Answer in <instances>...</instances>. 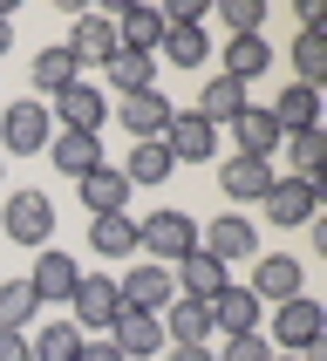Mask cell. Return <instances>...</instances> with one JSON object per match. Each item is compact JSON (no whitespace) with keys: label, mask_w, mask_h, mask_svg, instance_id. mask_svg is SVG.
I'll list each match as a JSON object with an SVG mask.
<instances>
[{"label":"cell","mask_w":327,"mask_h":361,"mask_svg":"<svg viewBox=\"0 0 327 361\" xmlns=\"http://www.w3.org/2000/svg\"><path fill=\"white\" fill-rule=\"evenodd\" d=\"M137 252L150 266H178L184 252H198V219L191 212H171V204L164 212H143L137 219Z\"/></svg>","instance_id":"6da1fadb"},{"label":"cell","mask_w":327,"mask_h":361,"mask_svg":"<svg viewBox=\"0 0 327 361\" xmlns=\"http://www.w3.org/2000/svg\"><path fill=\"white\" fill-rule=\"evenodd\" d=\"M0 232L14 245H27V252H41L55 239V198L48 191H7L0 198Z\"/></svg>","instance_id":"7a4b0ae2"},{"label":"cell","mask_w":327,"mask_h":361,"mask_svg":"<svg viewBox=\"0 0 327 361\" xmlns=\"http://www.w3.org/2000/svg\"><path fill=\"white\" fill-rule=\"evenodd\" d=\"M55 137V116H48V102L20 96V102H0V150L7 157H41Z\"/></svg>","instance_id":"3957f363"},{"label":"cell","mask_w":327,"mask_h":361,"mask_svg":"<svg viewBox=\"0 0 327 361\" xmlns=\"http://www.w3.org/2000/svg\"><path fill=\"white\" fill-rule=\"evenodd\" d=\"M314 341H327V307L321 300H280L273 307V348L280 355H307Z\"/></svg>","instance_id":"277c9868"},{"label":"cell","mask_w":327,"mask_h":361,"mask_svg":"<svg viewBox=\"0 0 327 361\" xmlns=\"http://www.w3.org/2000/svg\"><path fill=\"white\" fill-rule=\"evenodd\" d=\"M164 150H171V164H211L218 157V130L198 116V109H171V123H164Z\"/></svg>","instance_id":"5b68a950"},{"label":"cell","mask_w":327,"mask_h":361,"mask_svg":"<svg viewBox=\"0 0 327 361\" xmlns=\"http://www.w3.org/2000/svg\"><path fill=\"white\" fill-rule=\"evenodd\" d=\"M68 307H75L82 341H89V334H109V321L123 314V300H116V280H109V273H82V280H75V293H68Z\"/></svg>","instance_id":"8992f818"},{"label":"cell","mask_w":327,"mask_h":361,"mask_svg":"<svg viewBox=\"0 0 327 361\" xmlns=\"http://www.w3.org/2000/svg\"><path fill=\"white\" fill-rule=\"evenodd\" d=\"M116 300H123V314H164V307L178 300V286H171V266H130L116 280Z\"/></svg>","instance_id":"52a82bcc"},{"label":"cell","mask_w":327,"mask_h":361,"mask_svg":"<svg viewBox=\"0 0 327 361\" xmlns=\"http://www.w3.org/2000/svg\"><path fill=\"white\" fill-rule=\"evenodd\" d=\"M245 286H252V300H259V307L300 300V293H307V266L293 259V252H273V259L252 266V280H245Z\"/></svg>","instance_id":"ba28073f"},{"label":"cell","mask_w":327,"mask_h":361,"mask_svg":"<svg viewBox=\"0 0 327 361\" xmlns=\"http://www.w3.org/2000/svg\"><path fill=\"white\" fill-rule=\"evenodd\" d=\"M102 341L116 348L123 361H157L164 355V321H157V314H116Z\"/></svg>","instance_id":"9c48e42d"},{"label":"cell","mask_w":327,"mask_h":361,"mask_svg":"<svg viewBox=\"0 0 327 361\" xmlns=\"http://www.w3.org/2000/svg\"><path fill=\"white\" fill-rule=\"evenodd\" d=\"M48 116H55L61 130H89V137H96L102 116H109V96H102L96 82H68V89L48 102Z\"/></svg>","instance_id":"30bf717a"},{"label":"cell","mask_w":327,"mask_h":361,"mask_svg":"<svg viewBox=\"0 0 327 361\" xmlns=\"http://www.w3.org/2000/svg\"><path fill=\"white\" fill-rule=\"evenodd\" d=\"M198 245H204L218 266L259 259V225H252V219H211V225H198Z\"/></svg>","instance_id":"8fae6325"},{"label":"cell","mask_w":327,"mask_h":361,"mask_svg":"<svg viewBox=\"0 0 327 361\" xmlns=\"http://www.w3.org/2000/svg\"><path fill=\"white\" fill-rule=\"evenodd\" d=\"M75 280H82V266L68 259V252H55V245H41V252H35V273H27V286H35V300H41V307H61L68 293H75Z\"/></svg>","instance_id":"7c38bea8"},{"label":"cell","mask_w":327,"mask_h":361,"mask_svg":"<svg viewBox=\"0 0 327 361\" xmlns=\"http://www.w3.org/2000/svg\"><path fill=\"white\" fill-rule=\"evenodd\" d=\"M273 178H280V171H273L266 157H225L218 164V191L232 204H259L266 191H273Z\"/></svg>","instance_id":"4fadbf2b"},{"label":"cell","mask_w":327,"mask_h":361,"mask_svg":"<svg viewBox=\"0 0 327 361\" xmlns=\"http://www.w3.org/2000/svg\"><path fill=\"white\" fill-rule=\"evenodd\" d=\"M204 314H211L218 334H259V314H266V307L252 300V286H218V293L204 300Z\"/></svg>","instance_id":"5bb4252c"},{"label":"cell","mask_w":327,"mask_h":361,"mask_svg":"<svg viewBox=\"0 0 327 361\" xmlns=\"http://www.w3.org/2000/svg\"><path fill=\"white\" fill-rule=\"evenodd\" d=\"M171 286H178V300H211L218 286H232V273L198 245V252H184V259L171 266Z\"/></svg>","instance_id":"9a60e30c"},{"label":"cell","mask_w":327,"mask_h":361,"mask_svg":"<svg viewBox=\"0 0 327 361\" xmlns=\"http://www.w3.org/2000/svg\"><path fill=\"white\" fill-rule=\"evenodd\" d=\"M116 123L130 130L137 143H157L164 123H171V102L157 96V89H137V96H116Z\"/></svg>","instance_id":"2e32d148"},{"label":"cell","mask_w":327,"mask_h":361,"mask_svg":"<svg viewBox=\"0 0 327 361\" xmlns=\"http://www.w3.org/2000/svg\"><path fill=\"white\" fill-rule=\"evenodd\" d=\"M273 130L280 137H300V130H321V89H300V82H286L280 96H273Z\"/></svg>","instance_id":"e0dca14e"},{"label":"cell","mask_w":327,"mask_h":361,"mask_svg":"<svg viewBox=\"0 0 327 361\" xmlns=\"http://www.w3.org/2000/svg\"><path fill=\"white\" fill-rule=\"evenodd\" d=\"M280 150H286V164H293V178L321 198L327 191V137L321 130H300V137H280Z\"/></svg>","instance_id":"ac0fdd59"},{"label":"cell","mask_w":327,"mask_h":361,"mask_svg":"<svg viewBox=\"0 0 327 361\" xmlns=\"http://www.w3.org/2000/svg\"><path fill=\"white\" fill-rule=\"evenodd\" d=\"M75 191H82V212H89V219H116L123 204H130V178H123V171H109V164H96Z\"/></svg>","instance_id":"d6986e66"},{"label":"cell","mask_w":327,"mask_h":361,"mask_svg":"<svg viewBox=\"0 0 327 361\" xmlns=\"http://www.w3.org/2000/svg\"><path fill=\"white\" fill-rule=\"evenodd\" d=\"M61 48H68L82 68H102V61L116 55V20H109V14H82V20H75V35L61 41Z\"/></svg>","instance_id":"ffe728a7"},{"label":"cell","mask_w":327,"mask_h":361,"mask_svg":"<svg viewBox=\"0 0 327 361\" xmlns=\"http://www.w3.org/2000/svg\"><path fill=\"white\" fill-rule=\"evenodd\" d=\"M259 204H266V219H273V225H307V219H321V198H314L300 178H273V191H266Z\"/></svg>","instance_id":"44dd1931"},{"label":"cell","mask_w":327,"mask_h":361,"mask_svg":"<svg viewBox=\"0 0 327 361\" xmlns=\"http://www.w3.org/2000/svg\"><path fill=\"white\" fill-rule=\"evenodd\" d=\"M27 82H35V102H48V96H61L68 82H82V61L68 55V48H55V41H48V48L27 61Z\"/></svg>","instance_id":"7402d4cb"},{"label":"cell","mask_w":327,"mask_h":361,"mask_svg":"<svg viewBox=\"0 0 327 361\" xmlns=\"http://www.w3.org/2000/svg\"><path fill=\"white\" fill-rule=\"evenodd\" d=\"M48 150H55V171H61V178H75V184L102 164V143L89 137V130H55V137H48Z\"/></svg>","instance_id":"603a6c76"},{"label":"cell","mask_w":327,"mask_h":361,"mask_svg":"<svg viewBox=\"0 0 327 361\" xmlns=\"http://www.w3.org/2000/svg\"><path fill=\"white\" fill-rule=\"evenodd\" d=\"M157 41H164V14L157 7H116V48L157 55Z\"/></svg>","instance_id":"cb8c5ba5"},{"label":"cell","mask_w":327,"mask_h":361,"mask_svg":"<svg viewBox=\"0 0 327 361\" xmlns=\"http://www.w3.org/2000/svg\"><path fill=\"white\" fill-rule=\"evenodd\" d=\"M239 109H252V96H245V82H232V75H204V89H198V116L218 130V123H232Z\"/></svg>","instance_id":"d4e9b609"},{"label":"cell","mask_w":327,"mask_h":361,"mask_svg":"<svg viewBox=\"0 0 327 361\" xmlns=\"http://www.w3.org/2000/svg\"><path fill=\"white\" fill-rule=\"evenodd\" d=\"M157 321H164V334H171V348H204V341H211V314H204V300H171Z\"/></svg>","instance_id":"484cf974"},{"label":"cell","mask_w":327,"mask_h":361,"mask_svg":"<svg viewBox=\"0 0 327 361\" xmlns=\"http://www.w3.org/2000/svg\"><path fill=\"white\" fill-rule=\"evenodd\" d=\"M266 68H273V48H266L259 35H232V41H225L218 75H232V82H245V89H252V75H266Z\"/></svg>","instance_id":"4316f807"},{"label":"cell","mask_w":327,"mask_h":361,"mask_svg":"<svg viewBox=\"0 0 327 361\" xmlns=\"http://www.w3.org/2000/svg\"><path fill=\"white\" fill-rule=\"evenodd\" d=\"M232 137H239L232 157H266V164H273V150H280V130H273L266 109H239V116H232Z\"/></svg>","instance_id":"83f0119b"},{"label":"cell","mask_w":327,"mask_h":361,"mask_svg":"<svg viewBox=\"0 0 327 361\" xmlns=\"http://www.w3.org/2000/svg\"><path fill=\"white\" fill-rule=\"evenodd\" d=\"M102 68H109V89H116V96L157 89V55H130V48H116V55L102 61Z\"/></svg>","instance_id":"f1b7e54d"},{"label":"cell","mask_w":327,"mask_h":361,"mask_svg":"<svg viewBox=\"0 0 327 361\" xmlns=\"http://www.w3.org/2000/svg\"><path fill=\"white\" fill-rule=\"evenodd\" d=\"M89 252L96 259H130L137 252V219H89Z\"/></svg>","instance_id":"f546056e"},{"label":"cell","mask_w":327,"mask_h":361,"mask_svg":"<svg viewBox=\"0 0 327 361\" xmlns=\"http://www.w3.org/2000/svg\"><path fill=\"white\" fill-rule=\"evenodd\" d=\"M157 55L171 61V68H204V55H211V35H204V27H164Z\"/></svg>","instance_id":"4dcf8cb0"},{"label":"cell","mask_w":327,"mask_h":361,"mask_svg":"<svg viewBox=\"0 0 327 361\" xmlns=\"http://www.w3.org/2000/svg\"><path fill=\"white\" fill-rule=\"evenodd\" d=\"M171 171H178V164H171V150H164V143H130V157H123L130 191H137V184H164Z\"/></svg>","instance_id":"1f68e13d"},{"label":"cell","mask_w":327,"mask_h":361,"mask_svg":"<svg viewBox=\"0 0 327 361\" xmlns=\"http://www.w3.org/2000/svg\"><path fill=\"white\" fill-rule=\"evenodd\" d=\"M35 314H41L35 286H27V280H0V327L27 334V327H35Z\"/></svg>","instance_id":"d6a6232c"},{"label":"cell","mask_w":327,"mask_h":361,"mask_svg":"<svg viewBox=\"0 0 327 361\" xmlns=\"http://www.w3.org/2000/svg\"><path fill=\"white\" fill-rule=\"evenodd\" d=\"M286 55H293V82H300V89H321L327 82V41L321 35H293Z\"/></svg>","instance_id":"836d02e7"},{"label":"cell","mask_w":327,"mask_h":361,"mask_svg":"<svg viewBox=\"0 0 327 361\" xmlns=\"http://www.w3.org/2000/svg\"><path fill=\"white\" fill-rule=\"evenodd\" d=\"M82 355V327H41L35 341H27V361H75Z\"/></svg>","instance_id":"e575fe53"},{"label":"cell","mask_w":327,"mask_h":361,"mask_svg":"<svg viewBox=\"0 0 327 361\" xmlns=\"http://www.w3.org/2000/svg\"><path fill=\"white\" fill-rule=\"evenodd\" d=\"M218 20L232 27V35H259V20H266V0H218Z\"/></svg>","instance_id":"d590c367"},{"label":"cell","mask_w":327,"mask_h":361,"mask_svg":"<svg viewBox=\"0 0 327 361\" xmlns=\"http://www.w3.org/2000/svg\"><path fill=\"white\" fill-rule=\"evenodd\" d=\"M218 361H273V341H266V334H225Z\"/></svg>","instance_id":"8d00e7d4"},{"label":"cell","mask_w":327,"mask_h":361,"mask_svg":"<svg viewBox=\"0 0 327 361\" xmlns=\"http://www.w3.org/2000/svg\"><path fill=\"white\" fill-rule=\"evenodd\" d=\"M0 361H27V334H14V327H0Z\"/></svg>","instance_id":"74e56055"},{"label":"cell","mask_w":327,"mask_h":361,"mask_svg":"<svg viewBox=\"0 0 327 361\" xmlns=\"http://www.w3.org/2000/svg\"><path fill=\"white\" fill-rule=\"evenodd\" d=\"M75 361H123L116 355V348H109V341H102V334H89V341H82V355Z\"/></svg>","instance_id":"f35d334b"},{"label":"cell","mask_w":327,"mask_h":361,"mask_svg":"<svg viewBox=\"0 0 327 361\" xmlns=\"http://www.w3.org/2000/svg\"><path fill=\"white\" fill-rule=\"evenodd\" d=\"M171 361H218L211 348H171Z\"/></svg>","instance_id":"ab89813d"},{"label":"cell","mask_w":327,"mask_h":361,"mask_svg":"<svg viewBox=\"0 0 327 361\" xmlns=\"http://www.w3.org/2000/svg\"><path fill=\"white\" fill-rule=\"evenodd\" d=\"M7 48H14V20L0 14V55H7Z\"/></svg>","instance_id":"60d3db41"},{"label":"cell","mask_w":327,"mask_h":361,"mask_svg":"<svg viewBox=\"0 0 327 361\" xmlns=\"http://www.w3.org/2000/svg\"><path fill=\"white\" fill-rule=\"evenodd\" d=\"M273 361H300V355H273Z\"/></svg>","instance_id":"b9f144b4"},{"label":"cell","mask_w":327,"mask_h":361,"mask_svg":"<svg viewBox=\"0 0 327 361\" xmlns=\"http://www.w3.org/2000/svg\"><path fill=\"white\" fill-rule=\"evenodd\" d=\"M0 171H7V164H0Z\"/></svg>","instance_id":"7bdbcfd3"}]
</instances>
